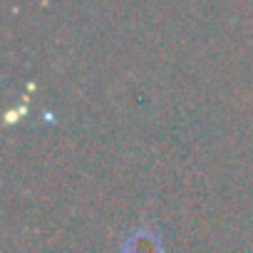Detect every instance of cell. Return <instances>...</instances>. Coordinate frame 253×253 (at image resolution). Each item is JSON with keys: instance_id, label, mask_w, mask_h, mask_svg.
Segmentation results:
<instances>
[{"instance_id": "cell-1", "label": "cell", "mask_w": 253, "mask_h": 253, "mask_svg": "<svg viewBox=\"0 0 253 253\" xmlns=\"http://www.w3.org/2000/svg\"><path fill=\"white\" fill-rule=\"evenodd\" d=\"M124 253H162V241L154 233H134L124 246Z\"/></svg>"}]
</instances>
